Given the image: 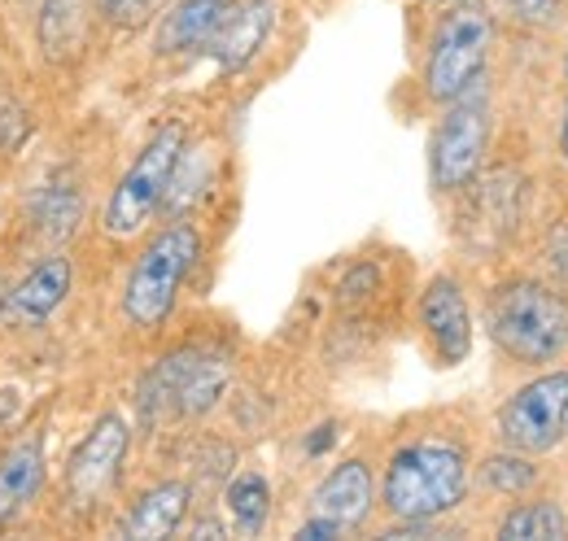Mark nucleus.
Instances as JSON below:
<instances>
[{"label": "nucleus", "instance_id": "obj_1", "mask_svg": "<svg viewBox=\"0 0 568 541\" xmlns=\"http://www.w3.org/2000/svg\"><path fill=\"white\" fill-rule=\"evenodd\" d=\"M468 493V459L450 441H412L385 468V511L394 520H437Z\"/></svg>", "mask_w": 568, "mask_h": 541}, {"label": "nucleus", "instance_id": "obj_8", "mask_svg": "<svg viewBox=\"0 0 568 541\" xmlns=\"http://www.w3.org/2000/svg\"><path fill=\"white\" fill-rule=\"evenodd\" d=\"M128 446H132V428L123 415H101L88 437L74 446L71 463H67V498L74 507H92L123 468L128 459Z\"/></svg>", "mask_w": 568, "mask_h": 541}, {"label": "nucleus", "instance_id": "obj_27", "mask_svg": "<svg viewBox=\"0 0 568 541\" xmlns=\"http://www.w3.org/2000/svg\"><path fill=\"white\" fill-rule=\"evenodd\" d=\"M560 149H565V157H568V114H565V127H560Z\"/></svg>", "mask_w": 568, "mask_h": 541}, {"label": "nucleus", "instance_id": "obj_21", "mask_svg": "<svg viewBox=\"0 0 568 541\" xmlns=\"http://www.w3.org/2000/svg\"><path fill=\"white\" fill-rule=\"evenodd\" d=\"M495 9L507 13L511 22H520V27H556L565 18L560 0H495Z\"/></svg>", "mask_w": 568, "mask_h": 541}, {"label": "nucleus", "instance_id": "obj_6", "mask_svg": "<svg viewBox=\"0 0 568 541\" xmlns=\"http://www.w3.org/2000/svg\"><path fill=\"white\" fill-rule=\"evenodd\" d=\"M477 83L468 92H459L455 101H446V114H442L433 144H428L433 188H442V193L473 184L481 162H486V149H490V101Z\"/></svg>", "mask_w": 568, "mask_h": 541}, {"label": "nucleus", "instance_id": "obj_15", "mask_svg": "<svg viewBox=\"0 0 568 541\" xmlns=\"http://www.w3.org/2000/svg\"><path fill=\"white\" fill-rule=\"evenodd\" d=\"M227 0H180L162 27H158V53H189V49H206L211 31L219 27Z\"/></svg>", "mask_w": 568, "mask_h": 541}, {"label": "nucleus", "instance_id": "obj_28", "mask_svg": "<svg viewBox=\"0 0 568 541\" xmlns=\"http://www.w3.org/2000/svg\"><path fill=\"white\" fill-rule=\"evenodd\" d=\"M428 4H464V0H428Z\"/></svg>", "mask_w": 568, "mask_h": 541}, {"label": "nucleus", "instance_id": "obj_12", "mask_svg": "<svg viewBox=\"0 0 568 541\" xmlns=\"http://www.w3.org/2000/svg\"><path fill=\"white\" fill-rule=\"evenodd\" d=\"M372 493H376L372 468L363 459H346V463H337L333 472L320 480V489H315V516H328L342 529H355V524L367 520V511H372Z\"/></svg>", "mask_w": 568, "mask_h": 541}, {"label": "nucleus", "instance_id": "obj_29", "mask_svg": "<svg viewBox=\"0 0 568 541\" xmlns=\"http://www.w3.org/2000/svg\"><path fill=\"white\" fill-rule=\"evenodd\" d=\"M565 74H568V53H565Z\"/></svg>", "mask_w": 568, "mask_h": 541}, {"label": "nucleus", "instance_id": "obj_24", "mask_svg": "<svg viewBox=\"0 0 568 541\" xmlns=\"http://www.w3.org/2000/svg\"><path fill=\"white\" fill-rule=\"evenodd\" d=\"M342 533V524L337 520H328V516H315V520H306L302 529H297V541H328Z\"/></svg>", "mask_w": 568, "mask_h": 541}, {"label": "nucleus", "instance_id": "obj_17", "mask_svg": "<svg viewBox=\"0 0 568 541\" xmlns=\"http://www.w3.org/2000/svg\"><path fill=\"white\" fill-rule=\"evenodd\" d=\"M227 511H232V520H236V529H241L245 538L263 533V524H267V516H272V484H267V476H258V472L236 476V480L227 484Z\"/></svg>", "mask_w": 568, "mask_h": 541}, {"label": "nucleus", "instance_id": "obj_19", "mask_svg": "<svg viewBox=\"0 0 568 541\" xmlns=\"http://www.w3.org/2000/svg\"><path fill=\"white\" fill-rule=\"evenodd\" d=\"M477 476H481V484H486L490 493H498V498H520L525 489L538 484V468H534L520 450H511V455H490Z\"/></svg>", "mask_w": 568, "mask_h": 541}, {"label": "nucleus", "instance_id": "obj_11", "mask_svg": "<svg viewBox=\"0 0 568 541\" xmlns=\"http://www.w3.org/2000/svg\"><path fill=\"white\" fill-rule=\"evenodd\" d=\"M272 22H276V4H272V0H241V4H227L202 53H211L223 70H241L258 49H263V40L272 35Z\"/></svg>", "mask_w": 568, "mask_h": 541}, {"label": "nucleus", "instance_id": "obj_16", "mask_svg": "<svg viewBox=\"0 0 568 541\" xmlns=\"http://www.w3.org/2000/svg\"><path fill=\"white\" fill-rule=\"evenodd\" d=\"M568 533V520L560 511V502L551 498H538V502H525V507H511L498 524V538L503 541H560Z\"/></svg>", "mask_w": 568, "mask_h": 541}, {"label": "nucleus", "instance_id": "obj_22", "mask_svg": "<svg viewBox=\"0 0 568 541\" xmlns=\"http://www.w3.org/2000/svg\"><path fill=\"white\" fill-rule=\"evenodd\" d=\"M162 4L166 0H97V9H101V18L105 22H114V27H144L153 13H162Z\"/></svg>", "mask_w": 568, "mask_h": 541}, {"label": "nucleus", "instance_id": "obj_14", "mask_svg": "<svg viewBox=\"0 0 568 541\" xmlns=\"http://www.w3.org/2000/svg\"><path fill=\"white\" fill-rule=\"evenodd\" d=\"M44 484V446L40 437H22L4 459H0V524L18 516L36 489Z\"/></svg>", "mask_w": 568, "mask_h": 541}, {"label": "nucleus", "instance_id": "obj_10", "mask_svg": "<svg viewBox=\"0 0 568 541\" xmlns=\"http://www.w3.org/2000/svg\"><path fill=\"white\" fill-rule=\"evenodd\" d=\"M67 293H71V263L62 254H44L4 293V310L0 315H4V324L40 328L44 319H53V310L67 302Z\"/></svg>", "mask_w": 568, "mask_h": 541}, {"label": "nucleus", "instance_id": "obj_9", "mask_svg": "<svg viewBox=\"0 0 568 541\" xmlns=\"http://www.w3.org/2000/svg\"><path fill=\"white\" fill-rule=\"evenodd\" d=\"M420 328H425L433 354L446 367H455V363L468 358V349H473V319H468L464 288L450 275L428 279L425 297H420Z\"/></svg>", "mask_w": 568, "mask_h": 541}, {"label": "nucleus", "instance_id": "obj_4", "mask_svg": "<svg viewBox=\"0 0 568 541\" xmlns=\"http://www.w3.org/2000/svg\"><path fill=\"white\" fill-rule=\"evenodd\" d=\"M180 162H184V127L166 123V127H158V132L149 135V144L136 153V162L128 166V175L114 184L110 202L101 210L105 236L128 241V236L144 232V223L158 214V205L166 202Z\"/></svg>", "mask_w": 568, "mask_h": 541}, {"label": "nucleus", "instance_id": "obj_2", "mask_svg": "<svg viewBox=\"0 0 568 541\" xmlns=\"http://www.w3.org/2000/svg\"><path fill=\"white\" fill-rule=\"evenodd\" d=\"M490 337L516 363H556L568 349V302L551 284L511 279L490 302Z\"/></svg>", "mask_w": 568, "mask_h": 541}, {"label": "nucleus", "instance_id": "obj_13", "mask_svg": "<svg viewBox=\"0 0 568 541\" xmlns=\"http://www.w3.org/2000/svg\"><path fill=\"white\" fill-rule=\"evenodd\" d=\"M189 484L184 480H166V484H153L149 493H141L132 502V511L119 520V538H132V541H158V538H171L184 516H189Z\"/></svg>", "mask_w": 568, "mask_h": 541}, {"label": "nucleus", "instance_id": "obj_18", "mask_svg": "<svg viewBox=\"0 0 568 541\" xmlns=\"http://www.w3.org/2000/svg\"><path fill=\"white\" fill-rule=\"evenodd\" d=\"M223 385H227V363L214 358V354H197V363H193V371H189V380L175 398V410L180 415H206L219 402Z\"/></svg>", "mask_w": 568, "mask_h": 541}, {"label": "nucleus", "instance_id": "obj_5", "mask_svg": "<svg viewBox=\"0 0 568 541\" xmlns=\"http://www.w3.org/2000/svg\"><path fill=\"white\" fill-rule=\"evenodd\" d=\"M490 40H495V18L486 4H455L433 44H428L425 58V92L433 101H455L459 92H468L477 79H481V67H486V53H490Z\"/></svg>", "mask_w": 568, "mask_h": 541}, {"label": "nucleus", "instance_id": "obj_23", "mask_svg": "<svg viewBox=\"0 0 568 541\" xmlns=\"http://www.w3.org/2000/svg\"><path fill=\"white\" fill-rule=\"evenodd\" d=\"M372 288H376V267H372V263H358V267L342 279V302H363Z\"/></svg>", "mask_w": 568, "mask_h": 541}, {"label": "nucleus", "instance_id": "obj_26", "mask_svg": "<svg viewBox=\"0 0 568 541\" xmlns=\"http://www.w3.org/2000/svg\"><path fill=\"white\" fill-rule=\"evenodd\" d=\"M193 533H197V538H223V529H219L214 520H202V524H197Z\"/></svg>", "mask_w": 568, "mask_h": 541}, {"label": "nucleus", "instance_id": "obj_25", "mask_svg": "<svg viewBox=\"0 0 568 541\" xmlns=\"http://www.w3.org/2000/svg\"><path fill=\"white\" fill-rule=\"evenodd\" d=\"M333 441H337V423H320L315 437H306V455H324Z\"/></svg>", "mask_w": 568, "mask_h": 541}, {"label": "nucleus", "instance_id": "obj_3", "mask_svg": "<svg viewBox=\"0 0 568 541\" xmlns=\"http://www.w3.org/2000/svg\"><path fill=\"white\" fill-rule=\"evenodd\" d=\"M197 254H202V236L193 223H171L144 245L141 258L128 270V284H123V315L132 328L149 333V328L166 324V315L180 297V284L197 267Z\"/></svg>", "mask_w": 568, "mask_h": 541}, {"label": "nucleus", "instance_id": "obj_7", "mask_svg": "<svg viewBox=\"0 0 568 541\" xmlns=\"http://www.w3.org/2000/svg\"><path fill=\"white\" fill-rule=\"evenodd\" d=\"M568 428V371L520 385L498 410V437L520 455H547Z\"/></svg>", "mask_w": 568, "mask_h": 541}, {"label": "nucleus", "instance_id": "obj_20", "mask_svg": "<svg viewBox=\"0 0 568 541\" xmlns=\"http://www.w3.org/2000/svg\"><path fill=\"white\" fill-rule=\"evenodd\" d=\"M36 223L44 236H71L74 223H79V193L74 188H49L40 205H36Z\"/></svg>", "mask_w": 568, "mask_h": 541}]
</instances>
